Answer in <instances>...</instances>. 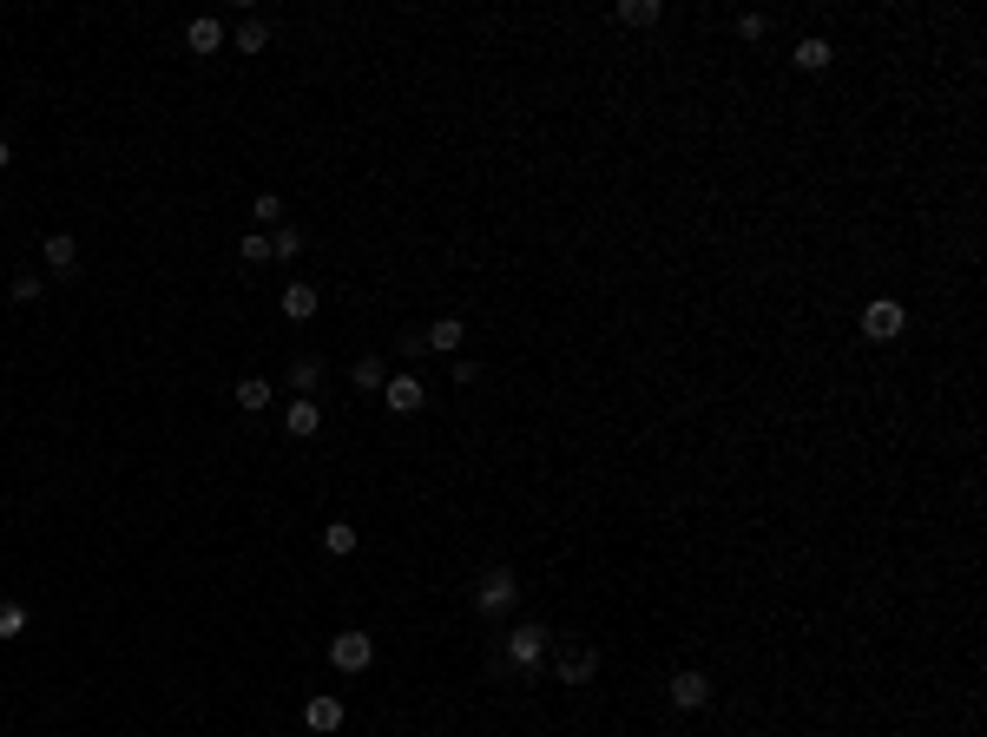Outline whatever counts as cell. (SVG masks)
<instances>
[{
  "instance_id": "cell-23",
  "label": "cell",
  "mask_w": 987,
  "mask_h": 737,
  "mask_svg": "<svg viewBox=\"0 0 987 737\" xmlns=\"http://www.w3.org/2000/svg\"><path fill=\"white\" fill-rule=\"evenodd\" d=\"M257 231H270V224H283V198H270V191H257Z\"/></svg>"
},
{
  "instance_id": "cell-27",
  "label": "cell",
  "mask_w": 987,
  "mask_h": 737,
  "mask_svg": "<svg viewBox=\"0 0 987 737\" xmlns=\"http://www.w3.org/2000/svg\"><path fill=\"white\" fill-rule=\"evenodd\" d=\"M7 165H14V145H7V139H0V172H7Z\"/></svg>"
},
{
  "instance_id": "cell-21",
  "label": "cell",
  "mask_w": 987,
  "mask_h": 737,
  "mask_svg": "<svg viewBox=\"0 0 987 737\" xmlns=\"http://www.w3.org/2000/svg\"><path fill=\"white\" fill-rule=\"evenodd\" d=\"M264 47H270V27H264V20L251 14L244 27H237V53H264Z\"/></svg>"
},
{
  "instance_id": "cell-4",
  "label": "cell",
  "mask_w": 987,
  "mask_h": 737,
  "mask_svg": "<svg viewBox=\"0 0 987 737\" xmlns=\"http://www.w3.org/2000/svg\"><path fill=\"white\" fill-rule=\"evenodd\" d=\"M902 330H909V310H902L895 297H876L869 310H862V336H869V343H895Z\"/></svg>"
},
{
  "instance_id": "cell-9",
  "label": "cell",
  "mask_w": 987,
  "mask_h": 737,
  "mask_svg": "<svg viewBox=\"0 0 987 737\" xmlns=\"http://www.w3.org/2000/svg\"><path fill=\"white\" fill-rule=\"evenodd\" d=\"M461 336H468V323H461V316H435V323L422 330V343L435 349V356H455V349H461Z\"/></svg>"
},
{
  "instance_id": "cell-1",
  "label": "cell",
  "mask_w": 987,
  "mask_h": 737,
  "mask_svg": "<svg viewBox=\"0 0 987 737\" xmlns=\"http://www.w3.org/2000/svg\"><path fill=\"white\" fill-rule=\"evenodd\" d=\"M547 652H553V632L540 626V619H527V626H514L507 632V652H501V665H514V672H540L547 665Z\"/></svg>"
},
{
  "instance_id": "cell-20",
  "label": "cell",
  "mask_w": 987,
  "mask_h": 737,
  "mask_svg": "<svg viewBox=\"0 0 987 737\" xmlns=\"http://www.w3.org/2000/svg\"><path fill=\"white\" fill-rule=\"evenodd\" d=\"M323 553L349 560V553H356V527H349V520H329V527H323Z\"/></svg>"
},
{
  "instance_id": "cell-17",
  "label": "cell",
  "mask_w": 987,
  "mask_h": 737,
  "mask_svg": "<svg viewBox=\"0 0 987 737\" xmlns=\"http://www.w3.org/2000/svg\"><path fill=\"white\" fill-rule=\"evenodd\" d=\"M283 316H290V323H310L316 316V283H290V290H283Z\"/></svg>"
},
{
  "instance_id": "cell-11",
  "label": "cell",
  "mask_w": 987,
  "mask_h": 737,
  "mask_svg": "<svg viewBox=\"0 0 987 737\" xmlns=\"http://www.w3.org/2000/svg\"><path fill=\"white\" fill-rule=\"evenodd\" d=\"M185 47H191V53H224V27H218L211 14L185 20Z\"/></svg>"
},
{
  "instance_id": "cell-3",
  "label": "cell",
  "mask_w": 987,
  "mask_h": 737,
  "mask_svg": "<svg viewBox=\"0 0 987 737\" xmlns=\"http://www.w3.org/2000/svg\"><path fill=\"white\" fill-rule=\"evenodd\" d=\"M329 665H336V672H369V665H376V639H369V632H336V639H329Z\"/></svg>"
},
{
  "instance_id": "cell-13",
  "label": "cell",
  "mask_w": 987,
  "mask_h": 737,
  "mask_svg": "<svg viewBox=\"0 0 987 737\" xmlns=\"http://www.w3.org/2000/svg\"><path fill=\"white\" fill-rule=\"evenodd\" d=\"M290 389H297L303 402H316V389H323V362H316V356H297V362H290Z\"/></svg>"
},
{
  "instance_id": "cell-24",
  "label": "cell",
  "mask_w": 987,
  "mask_h": 737,
  "mask_svg": "<svg viewBox=\"0 0 987 737\" xmlns=\"http://www.w3.org/2000/svg\"><path fill=\"white\" fill-rule=\"evenodd\" d=\"M237 257H244V264H270V237H264V231H251L244 244H237Z\"/></svg>"
},
{
  "instance_id": "cell-26",
  "label": "cell",
  "mask_w": 987,
  "mask_h": 737,
  "mask_svg": "<svg viewBox=\"0 0 987 737\" xmlns=\"http://www.w3.org/2000/svg\"><path fill=\"white\" fill-rule=\"evenodd\" d=\"M764 33H770L764 14H737V40H764Z\"/></svg>"
},
{
  "instance_id": "cell-8",
  "label": "cell",
  "mask_w": 987,
  "mask_h": 737,
  "mask_svg": "<svg viewBox=\"0 0 987 737\" xmlns=\"http://www.w3.org/2000/svg\"><path fill=\"white\" fill-rule=\"evenodd\" d=\"M40 257H47L53 277H79V244H73V231H53L47 244H40Z\"/></svg>"
},
{
  "instance_id": "cell-14",
  "label": "cell",
  "mask_w": 987,
  "mask_h": 737,
  "mask_svg": "<svg viewBox=\"0 0 987 737\" xmlns=\"http://www.w3.org/2000/svg\"><path fill=\"white\" fill-rule=\"evenodd\" d=\"M303 724H310V731H343V705H336V698H310V705H303Z\"/></svg>"
},
{
  "instance_id": "cell-10",
  "label": "cell",
  "mask_w": 987,
  "mask_h": 737,
  "mask_svg": "<svg viewBox=\"0 0 987 737\" xmlns=\"http://www.w3.org/2000/svg\"><path fill=\"white\" fill-rule=\"evenodd\" d=\"M790 60H797L803 73H823V66L836 60V47H830V40H823V33H803L797 47H790Z\"/></svg>"
},
{
  "instance_id": "cell-22",
  "label": "cell",
  "mask_w": 987,
  "mask_h": 737,
  "mask_svg": "<svg viewBox=\"0 0 987 737\" xmlns=\"http://www.w3.org/2000/svg\"><path fill=\"white\" fill-rule=\"evenodd\" d=\"M20 632H27V606L0 599V645H7V639H20Z\"/></svg>"
},
{
  "instance_id": "cell-12",
  "label": "cell",
  "mask_w": 987,
  "mask_h": 737,
  "mask_svg": "<svg viewBox=\"0 0 987 737\" xmlns=\"http://www.w3.org/2000/svg\"><path fill=\"white\" fill-rule=\"evenodd\" d=\"M382 382H389V362L382 356H362L356 369H349V389L356 395H382Z\"/></svg>"
},
{
  "instance_id": "cell-18",
  "label": "cell",
  "mask_w": 987,
  "mask_h": 737,
  "mask_svg": "<svg viewBox=\"0 0 987 737\" xmlns=\"http://www.w3.org/2000/svg\"><path fill=\"white\" fill-rule=\"evenodd\" d=\"M283 428H290L297 441H310L316 428H323V415H316V402H303V395H297V402H290V415H283Z\"/></svg>"
},
{
  "instance_id": "cell-16",
  "label": "cell",
  "mask_w": 987,
  "mask_h": 737,
  "mask_svg": "<svg viewBox=\"0 0 987 737\" xmlns=\"http://www.w3.org/2000/svg\"><path fill=\"white\" fill-rule=\"evenodd\" d=\"M658 14H665L658 0H619V7H612V20H619V27H658Z\"/></svg>"
},
{
  "instance_id": "cell-19",
  "label": "cell",
  "mask_w": 987,
  "mask_h": 737,
  "mask_svg": "<svg viewBox=\"0 0 987 737\" xmlns=\"http://www.w3.org/2000/svg\"><path fill=\"white\" fill-rule=\"evenodd\" d=\"M290 257H303V231L297 224H277L270 231V264H290Z\"/></svg>"
},
{
  "instance_id": "cell-6",
  "label": "cell",
  "mask_w": 987,
  "mask_h": 737,
  "mask_svg": "<svg viewBox=\"0 0 987 737\" xmlns=\"http://www.w3.org/2000/svg\"><path fill=\"white\" fill-rule=\"evenodd\" d=\"M553 678H560V685H593V678H599V652H593V645L560 652V659H553Z\"/></svg>"
},
{
  "instance_id": "cell-5",
  "label": "cell",
  "mask_w": 987,
  "mask_h": 737,
  "mask_svg": "<svg viewBox=\"0 0 987 737\" xmlns=\"http://www.w3.org/2000/svg\"><path fill=\"white\" fill-rule=\"evenodd\" d=\"M665 698H672L678 711H705V705H711V678H705V672H672Z\"/></svg>"
},
{
  "instance_id": "cell-2",
  "label": "cell",
  "mask_w": 987,
  "mask_h": 737,
  "mask_svg": "<svg viewBox=\"0 0 987 737\" xmlns=\"http://www.w3.org/2000/svg\"><path fill=\"white\" fill-rule=\"evenodd\" d=\"M514 599H520L514 566H487L481 580H474V612H481V619H507V612H514Z\"/></svg>"
},
{
  "instance_id": "cell-7",
  "label": "cell",
  "mask_w": 987,
  "mask_h": 737,
  "mask_svg": "<svg viewBox=\"0 0 987 737\" xmlns=\"http://www.w3.org/2000/svg\"><path fill=\"white\" fill-rule=\"evenodd\" d=\"M382 402H389L395 415H415V408L428 402V389H422V376H408V369H402V376L382 382Z\"/></svg>"
},
{
  "instance_id": "cell-25",
  "label": "cell",
  "mask_w": 987,
  "mask_h": 737,
  "mask_svg": "<svg viewBox=\"0 0 987 737\" xmlns=\"http://www.w3.org/2000/svg\"><path fill=\"white\" fill-rule=\"evenodd\" d=\"M14 303H40V270H20L14 277Z\"/></svg>"
},
{
  "instance_id": "cell-15",
  "label": "cell",
  "mask_w": 987,
  "mask_h": 737,
  "mask_svg": "<svg viewBox=\"0 0 987 737\" xmlns=\"http://www.w3.org/2000/svg\"><path fill=\"white\" fill-rule=\"evenodd\" d=\"M270 395H277V389H270V376H244V382H237V408H244V415H264Z\"/></svg>"
}]
</instances>
